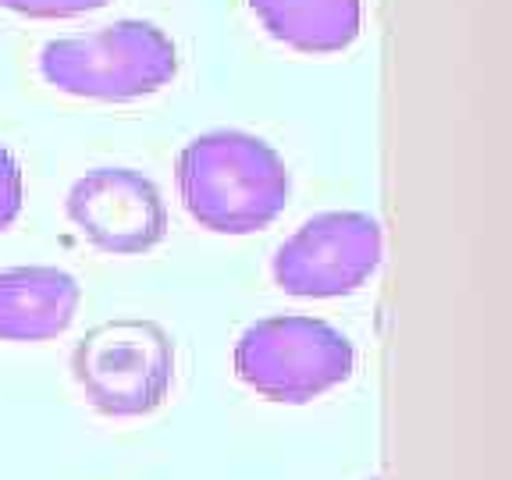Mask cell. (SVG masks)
<instances>
[{"label": "cell", "mask_w": 512, "mask_h": 480, "mask_svg": "<svg viewBox=\"0 0 512 480\" xmlns=\"http://www.w3.org/2000/svg\"><path fill=\"white\" fill-rule=\"evenodd\" d=\"M178 192L200 228L217 235H253L281 217L292 178L271 143L221 128L192 139L178 153Z\"/></svg>", "instance_id": "6da1fadb"}, {"label": "cell", "mask_w": 512, "mask_h": 480, "mask_svg": "<svg viewBox=\"0 0 512 480\" xmlns=\"http://www.w3.org/2000/svg\"><path fill=\"white\" fill-rule=\"evenodd\" d=\"M182 57L168 32L153 22L125 18L89 36L50 40L40 50V75L57 93L128 104L171 86Z\"/></svg>", "instance_id": "7a4b0ae2"}, {"label": "cell", "mask_w": 512, "mask_h": 480, "mask_svg": "<svg viewBox=\"0 0 512 480\" xmlns=\"http://www.w3.org/2000/svg\"><path fill=\"white\" fill-rule=\"evenodd\" d=\"M356 370L349 335L317 317H264L235 342V377L271 402H310Z\"/></svg>", "instance_id": "3957f363"}, {"label": "cell", "mask_w": 512, "mask_h": 480, "mask_svg": "<svg viewBox=\"0 0 512 480\" xmlns=\"http://www.w3.org/2000/svg\"><path fill=\"white\" fill-rule=\"evenodd\" d=\"M72 377L96 413L146 416L175 384V342L157 320H107L75 345Z\"/></svg>", "instance_id": "277c9868"}, {"label": "cell", "mask_w": 512, "mask_h": 480, "mask_svg": "<svg viewBox=\"0 0 512 480\" xmlns=\"http://www.w3.org/2000/svg\"><path fill=\"white\" fill-rule=\"evenodd\" d=\"M381 224L356 210L317 214L274 253V285L285 296L335 299L374 278L381 264Z\"/></svg>", "instance_id": "5b68a950"}, {"label": "cell", "mask_w": 512, "mask_h": 480, "mask_svg": "<svg viewBox=\"0 0 512 480\" xmlns=\"http://www.w3.org/2000/svg\"><path fill=\"white\" fill-rule=\"evenodd\" d=\"M68 217L100 253H146L168 235L160 189L132 168H96L68 192Z\"/></svg>", "instance_id": "8992f818"}, {"label": "cell", "mask_w": 512, "mask_h": 480, "mask_svg": "<svg viewBox=\"0 0 512 480\" xmlns=\"http://www.w3.org/2000/svg\"><path fill=\"white\" fill-rule=\"evenodd\" d=\"M82 288L57 267L0 271V342H47L72 328Z\"/></svg>", "instance_id": "52a82bcc"}, {"label": "cell", "mask_w": 512, "mask_h": 480, "mask_svg": "<svg viewBox=\"0 0 512 480\" xmlns=\"http://www.w3.org/2000/svg\"><path fill=\"white\" fill-rule=\"evenodd\" d=\"M267 36L299 54H338L363 29V0H246Z\"/></svg>", "instance_id": "ba28073f"}, {"label": "cell", "mask_w": 512, "mask_h": 480, "mask_svg": "<svg viewBox=\"0 0 512 480\" xmlns=\"http://www.w3.org/2000/svg\"><path fill=\"white\" fill-rule=\"evenodd\" d=\"M111 0H0V8L25 18H79L107 8Z\"/></svg>", "instance_id": "9c48e42d"}, {"label": "cell", "mask_w": 512, "mask_h": 480, "mask_svg": "<svg viewBox=\"0 0 512 480\" xmlns=\"http://www.w3.org/2000/svg\"><path fill=\"white\" fill-rule=\"evenodd\" d=\"M22 200H25L22 168H18L15 153H11L8 146H0V232L18 221Z\"/></svg>", "instance_id": "30bf717a"}]
</instances>
